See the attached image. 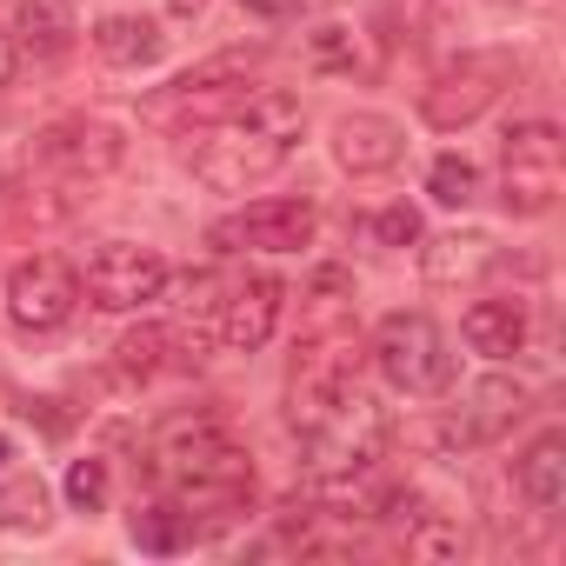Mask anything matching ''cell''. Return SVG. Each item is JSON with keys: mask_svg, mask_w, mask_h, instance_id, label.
<instances>
[{"mask_svg": "<svg viewBox=\"0 0 566 566\" xmlns=\"http://www.w3.org/2000/svg\"><path fill=\"white\" fill-rule=\"evenodd\" d=\"M301 134H307V107L294 94H247L233 114H220L200 134V147L187 154V167L213 193H253L260 180H273L280 167L294 160Z\"/></svg>", "mask_w": 566, "mask_h": 566, "instance_id": "1", "label": "cell"}, {"mask_svg": "<svg viewBox=\"0 0 566 566\" xmlns=\"http://www.w3.org/2000/svg\"><path fill=\"white\" fill-rule=\"evenodd\" d=\"M147 473L154 486L180 506V513H213L227 520L233 506L253 500V460L227 440V427L213 413H180L154 433L147 447ZM200 526V520H193Z\"/></svg>", "mask_w": 566, "mask_h": 566, "instance_id": "2", "label": "cell"}, {"mask_svg": "<svg viewBox=\"0 0 566 566\" xmlns=\"http://www.w3.org/2000/svg\"><path fill=\"white\" fill-rule=\"evenodd\" d=\"M374 367L407 400H433L453 387V347L433 314H387L374 327Z\"/></svg>", "mask_w": 566, "mask_h": 566, "instance_id": "3", "label": "cell"}, {"mask_svg": "<svg viewBox=\"0 0 566 566\" xmlns=\"http://www.w3.org/2000/svg\"><path fill=\"white\" fill-rule=\"evenodd\" d=\"M559 180H566L559 127H553V120H513V127L500 134V200H506V213H513V220L553 213Z\"/></svg>", "mask_w": 566, "mask_h": 566, "instance_id": "4", "label": "cell"}, {"mask_svg": "<svg viewBox=\"0 0 566 566\" xmlns=\"http://www.w3.org/2000/svg\"><path fill=\"white\" fill-rule=\"evenodd\" d=\"M307 473L314 480H354V473H367L380 453H387V413L354 387L334 413H321L307 433Z\"/></svg>", "mask_w": 566, "mask_h": 566, "instance_id": "5", "label": "cell"}, {"mask_svg": "<svg viewBox=\"0 0 566 566\" xmlns=\"http://www.w3.org/2000/svg\"><path fill=\"white\" fill-rule=\"evenodd\" d=\"M247 74L253 61L247 54H213L200 67H187L174 87H160L147 101V120H167V127H213L220 114H233L247 101Z\"/></svg>", "mask_w": 566, "mask_h": 566, "instance_id": "6", "label": "cell"}, {"mask_svg": "<svg viewBox=\"0 0 566 566\" xmlns=\"http://www.w3.org/2000/svg\"><path fill=\"white\" fill-rule=\"evenodd\" d=\"M513 81V54H460L453 67H440L420 94V120L440 127V134H460L473 127Z\"/></svg>", "mask_w": 566, "mask_h": 566, "instance_id": "7", "label": "cell"}, {"mask_svg": "<svg viewBox=\"0 0 566 566\" xmlns=\"http://www.w3.org/2000/svg\"><path fill=\"white\" fill-rule=\"evenodd\" d=\"M360 387V347L347 334H321L301 347L294 374H287V427L307 433L321 413H334L347 394Z\"/></svg>", "mask_w": 566, "mask_h": 566, "instance_id": "8", "label": "cell"}, {"mask_svg": "<svg viewBox=\"0 0 566 566\" xmlns=\"http://www.w3.org/2000/svg\"><path fill=\"white\" fill-rule=\"evenodd\" d=\"M314 233H321L314 200H253L233 220H213L207 247L213 253H247V247L253 253H301V247H314Z\"/></svg>", "mask_w": 566, "mask_h": 566, "instance_id": "9", "label": "cell"}, {"mask_svg": "<svg viewBox=\"0 0 566 566\" xmlns=\"http://www.w3.org/2000/svg\"><path fill=\"white\" fill-rule=\"evenodd\" d=\"M160 287H167V260L154 247H134V240L94 247V260L81 273V301H94L101 314H134V307L160 301Z\"/></svg>", "mask_w": 566, "mask_h": 566, "instance_id": "10", "label": "cell"}, {"mask_svg": "<svg viewBox=\"0 0 566 566\" xmlns=\"http://www.w3.org/2000/svg\"><path fill=\"white\" fill-rule=\"evenodd\" d=\"M74 307H81V273L61 253H34L8 273V321L21 334H54L74 321Z\"/></svg>", "mask_w": 566, "mask_h": 566, "instance_id": "11", "label": "cell"}, {"mask_svg": "<svg viewBox=\"0 0 566 566\" xmlns=\"http://www.w3.org/2000/svg\"><path fill=\"white\" fill-rule=\"evenodd\" d=\"M120 160H127L120 127L87 120V114L54 120V127L34 134V167H48V174H61V180H101V174H114Z\"/></svg>", "mask_w": 566, "mask_h": 566, "instance_id": "12", "label": "cell"}, {"mask_svg": "<svg viewBox=\"0 0 566 566\" xmlns=\"http://www.w3.org/2000/svg\"><path fill=\"white\" fill-rule=\"evenodd\" d=\"M280 301H287V287H280L273 273L227 280V301H220V314H213V340H220L227 354H260V347L273 340Z\"/></svg>", "mask_w": 566, "mask_h": 566, "instance_id": "13", "label": "cell"}, {"mask_svg": "<svg viewBox=\"0 0 566 566\" xmlns=\"http://www.w3.org/2000/svg\"><path fill=\"white\" fill-rule=\"evenodd\" d=\"M526 413V387L506 380V374H486L480 387H467V400L453 407L447 420V440L453 447H493L500 433H513V420Z\"/></svg>", "mask_w": 566, "mask_h": 566, "instance_id": "14", "label": "cell"}, {"mask_svg": "<svg viewBox=\"0 0 566 566\" xmlns=\"http://www.w3.org/2000/svg\"><path fill=\"white\" fill-rule=\"evenodd\" d=\"M400 154H407V127L394 120V114H347L340 127H334V160H340V174H354V180H367V174H387V167H400Z\"/></svg>", "mask_w": 566, "mask_h": 566, "instance_id": "15", "label": "cell"}, {"mask_svg": "<svg viewBox=\"0 0 566 566\" xmlns=\"http://www.w3.org/2000/svg\"><path fill=\"white\" fill-rule=\"evenodd\" d=\"M513 486H520V500H526L533 513L553 520V513L566 506V433H539V440L520 453Z\"/></svg>", "mask_w": 566, "mask_h": 566, "instance_id": "16", "label": "cell"}, {"mask_svg": "<svg viewBox=\"0 0 566 566\" xmlns=\"http://www.w3.org/2000/svg\"><path fill=\"white\" fill-rule=\"evenodd\" d=\"M460 340L486 360H513V354H526V307L520 301H473L460 314Z\"/></svg>", "mask_w": 566, "mask_h": 566, "instance_id": "17", "label": "cell"}, {"mask_svg": "<svg viewBox=\"0 0 566 566\" xmlns=\"http://www.w3.org/2000/svg\"><path fill=\"white\" fill-rule=\"evenodd\" d=\"M74 8L67 0H21V14H14V54L28 61H61L74 48Z\"/></svg>", "mask_w": 566, "mask_h": 566, "instance_id": "18", "label": "cell"}, {"mask_svg": "<svg viewBox=\"0 0 566 566\" xmlns=\"http://www.w3.org/2000/svg\"><path fill=\"white\" fill-rule=\"evenodd\" d=\"M493 260H500V253H493L486 233H440V240L420 247V273L433 280V287H460V280H480Z\"/></svg>", "mask_w": 566, "mask_h": 566, "instance_id": "19", "label": "cell"}, {"mask_svg": "<svg viewBox=\"0 0 566 566\" xmlns=\"http://www.w3.org/2000/svg\"><path fill=\"white\" fill-rule=\"evenodd\" d=\"M0 526H48V486L21 467V447L0 433Z\"/></svg>", "mask_w": 566, "mask_h": 566, "instance_id": "20", "label": "cell"}, {"mask_svg": "<svg viewBox=\"0 0 566 566\" xmlns=\"http://www.w3.org/2000/svg\"><path fill=\"white\" fill-rule=\"evenodd\" d=\"M160 48H167V34H160L154 21H140V14H107V21L94 28V54H101L107 67H154Z\"/></svg>", "mask_w": 566, "mask_h": 566, "instance_id": "21", "label": "cell"}, {"mask_svg": "<svg viewBox=\"0 0 566 566\" xmlns=\"http://www.w3.org/2000/svg\"><path fill=\"white\" fill-rule=\"evenodd\" d=\"M400 506L413 513V520H407V559H427V566H433V559H467V526H460L453 513H427V506L407 500V493H400Z\"/></svg>", "mask_w": 566, "mask_h": 566, "instance_id": "22", "label": "cell"}, {"mask_svg": "<svg viewBox=\"0 0 566 566\" xmlns=\"http://www.w3.org/2000/svg\"><path fill=\"white\" fill-rule=\"evenodd\" d=\"M193 533H200L193 513H180L174 500L134 513V546H147V553H180V546H193Z\"/></svg>", "mask_w": 566, "mask_h": 566, "instance_id": "23", "label": "cell"}, {"mask_svg": "<svg viewBox=\"0 0 566 566\" xmlns=\"http://www.w3.org/2000/svg\"><path fill=\"white\" fill-rule=\"evenodd\" d=\"M160 360H167V327H154V321H140L134 334H120V347H114L120 380H154Z\"/></svg>", "mask_w": 566, "mask_h": 566, "instance_id": "24", "label": "cell"}, {"mask_svg": "<svg viewBox=\"0 0 566 566\" xmlns=\"http://www.w3.org/2000/svg\"><path fill=\"white\" fill-rule=\"evenodd\" d=\"M427 193H433L440 207H473V193H480V167H473L467 154H440L433 174H427Z\"/></svg>", "mask_w": 566, "mask_h": 566, "instance_id": "25", "label": "cell"}, {"mask_svg": "<svg viewBox=\"0 0 566 566\" xmlns=\"http://www.w3.org/2000/svg\"><path fill=\"white\" fill-rule=\"evenodd\" d=\"M67 506H74V513H101V506H107V460L87 453V460L67 467Z\"/></svg>", "mask_w": 566, "mask_h": 566, "instance_id": "26", "label": "cell"}, {"mask_svg": "<svg viewBox=\"0 0 566 566\" xmlns=\"http://www.w3.org/2000/svg\"><path fill=\"white\" fill-rule=\"evenodd\" d=\"M374 240H380V247H413V240H420V213H413L407 200H400V207H380V213H374Z\"/></svg>", "mask_w": 566, "mask_h": 566, "instance_id": "27", "label": "cell"}, {"mask_svg": "<svg viewBox=\"0 0 566 566\" xmlns=\"http://www.w3.org/2000/svg\"><path fill=\"white\" fill-rule=\"evenodd\" d=\"M314 61H321V67H354V34H347L340 21L321 28V34H314Z\"/></svg>", "mask_w": 566, "mask_h": 566, "instance_id": "28", "label": "cell"}, {"mask_svg": "<svg viewBox=\"0 0 566 566\" xmlns=\"http://www.w3.org/2000/svg\"><path fill=\"white\" fill-rule=\"evenodd\" d=\"M247 14H260V21H287V14H301L307 0H240Z\"/></svg>", "mask_w": 566, "mask_h": 566, "instance_id": "29", "label": "cell"}, {"mask_svg": "<svg viewBox=\"0 0 566 566\" xmlns=\"http://www.w3.org/2000/svg\"><path fill=\"white\" fill-rule=\"evenodd\" d=\"M167 14H174V21H200V14H207V0H167Z\"/></svg>", "mask_w": 566, "mask_h": 566, "instance_id": "30", "label": "cell"}, {"mask_svg": "<svg viewBox=\"0 0 566 566\" xmlns=\"http://www.w3.org/2000/svg\"><path fill=\"white\" fill-rule=\"evenodd\" d=\"M14 61H21V54H14V41H8V34H0V87H8V81H14Z\"/></svg>", "mask_w": 566, "mask_h": 566, "instance_id": "31", "label": "cell"}]
</instances>
